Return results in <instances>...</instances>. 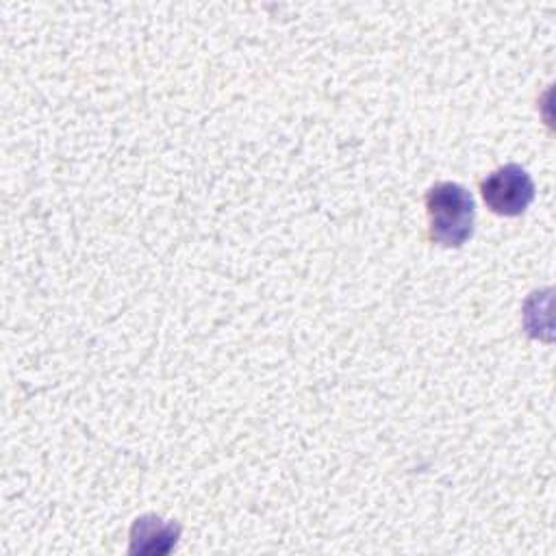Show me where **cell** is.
Listing matches in <instances>:
<instances>
[{"label": "cell", "mask_w": 556, "mask_h": 556, "mask_svg": "<svg viewBox=\"0 0 556 556\" xmlns=\"http://www.w3.org/2000/svg\"><path fill=\"white\" fill-rule=\"evenodd\" d=\"M428 237L441 248H460L473 235L476 204L458 182H437L426 191Z\"/></svg>", "instance_id": "cell-1"}, {"label": "cell", "mask_w": 556, "mask_h": 556, "mask_svg": "<svg viewBox=\"0 0 556 556\" xmlns=\"http://www.w3.org/2000/svg\"><path fill=\"white\" fill-rule=\"evenodd\" d=\"M534 180L517 163H506L480 180L484 204L502 217L521 215L534 200Z\"/></svg>", "instance_id": "cell-2"}, {"label": "cell", "mask_w": 556, "mask_h": 556, "mask_svg": "<svg viewBox=\"0 0 556 556\" xmlns=\"http://www.w3.org/2000/svg\"><path fill=\"white\" fill-rule=\"evenodd\" d=\"M180 539V526L154 513L141 515L130 526V554H167Z\"/></svg>", "instance_id": "cell-3"}]
</instances>
